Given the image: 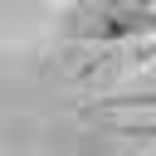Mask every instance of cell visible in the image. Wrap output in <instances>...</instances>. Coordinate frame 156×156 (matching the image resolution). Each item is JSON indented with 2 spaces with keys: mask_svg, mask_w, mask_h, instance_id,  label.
Masks as SVG:
<instances>
[]
</instances>
